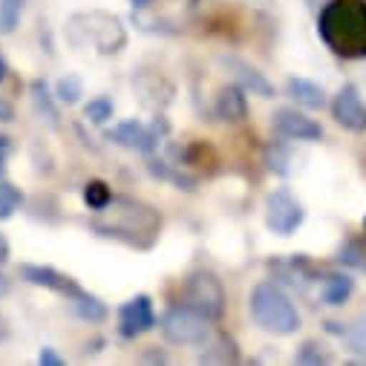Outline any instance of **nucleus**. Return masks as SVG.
<instances>
[{
  "label": "nucleus",
  "mask_w": 366,
  "mask_h": 366,
  "mask_svg": "<svg viewBox=\"0 0 366 366\" xmlns=\"http://www.w3.org/2000/svg\"><path fill=\"white\" fill-rule=\"evenodd\" d=\"M317 15V32L335 55L366 58V0H332Z\"/></svg>",
  "instance_id": "nucleus-1"
},
{
  "label": "nucleus",
  "mask_w": 366,
  "mask_h": 366,
  "mask_svg": "<svg viewBox=\"0 0 366 366\" xmlns=\"http://www.w3.org/2000/svg\"><path fill=\"white\" fill-rule=\"evenodd\" d=\"M248 312H251L254 323L268 335L286 337L300 329V312H297L295 300L277 283H259L251 292Z\"/></svg>",
  "instance_id": "nucleus-2"
},
{
  "label": "nucleus",
  "mask_w": 366,
  "mask_h": 366,
  "mask_svg": "<svg viewBox=\"0 0 366 366\" xmlns=\"http://www.w3.org/2000/svg\"><path fill=\"white\" fill-rule=\"evenodd\" d=\"M66 41L78 49L93 46L104 55L119 52L127 44V32L116 15L107 12H78L66 24Z\"/></svg>",
  "instance_id": "nucleus-3"
},
{
  "label": "nucleus",
  "mask_w": 366,
  "mask_h": 366,
  "mask_svg": "<svg viewBox=\"0 0 366 366\" xmlns=\"http://www.w3.org/2000/svg\"><path fill=\"white\" fill-rule=\"evenodd\" d=\"M104 214H110L113 219L110 222L96 219V228L104 237H124L127 242H136V245H142V239H139L142 234L153 242V237L159 234V225H162L159 214L150 205H142V202H133V199H116L113 197V202L104 208Z\"/></svg>",
  "instance_id": "nucleus-4"
},
{
  "label": "nucleus",
  "mask_w": 366,
  "mask_h": 366,
  "mask_svg": "<svg viewBox=\"0 0 366 366\" xmlns=\"http://www.w3.org/2000/svg\"><path fill=\"white\" fill-rule=\"evenodd\" d=\"M182 303L191 306L194 312H199L208 320H219L225 315V286L214 271L199 268L185 280L182 289Z\"/></svg>",
  "instance_id": "nucleus-5"
},
{
  "label": "nucleus",
  "mask_w": 366,
  "mask_h": 366,
  "mask_svg": "<svg viewBox=\"0 0 366 366\" xmlns=\"http://www.w3.org/2000/svg\"><path fill=\"white\" fill-rule=\"evenodd\" d=\"M211 320L202 317L199 312H194L191 306H173L164 317H162V335L167 343H176V346H199L211 337Z\"/></svg>",
  "instance_id": "nucleus-6"
},
{
  "label": "nucleus",
  "mask_w": 366,
  "mask_h": 366,
  "mask_svg": "<svg viewBox=\"0 0 366 366\" xmlns=\"http://www.w3.org/2000/svg\"><path fill=\"white\" fill-rule=\"evenodd\" d=\"M303 219H306V211L289 188H277L274 194H268V199H265V225L274 234L292 237L303 225Z\"/></svg>",
  "instance_id": "nucleus-7"
},
{
  "label": "nucleus",
  "mask_w": 366,
  "mask_h": 366,
  "mask_svg": "<svg viewBox=\"0 0 366 366\" xmlns=\"http://www.w3.org/2000/svg\"><path fill=\"white\" fill-rule=\"evenodd\" d=\"M332 116L335 122L349 130V133H366V102L360 99L357 86L346 84L337 89V96L332 102Z\"/></svg>",
  "instance_id": "nucleus-8"
},
{
  "label": "nucleus",
  "mask_w": 366,
  "mask_h": 366,
  "mask_svg": "<svg viewBox=\"0 0 366 366\" xmlns=\"http://www.w3.org/2000/svg\"><path fill=\"white\" fill-rule=\"evenodd\" d=\"M271 124H274V130H277L283 139H292V142H317L323 136V127L315 119H309L306 113L295 110V107L274 110Z\"/></svg>",
  "instance_id": "nucleus-9"
},
{
  "label": "nucleus",
  "mask_w": 366,
  "mask_h": 366,
  "mask_svg": "<svg viewBox=\"0 0 366 366\" xmlns=\"http://www.w3.org/2000/svg\"><path fill=\"white\" fill-rule=\"evenodd\" d=\"M153 326H156V312H153V300L147 295H136L119 309V332H122V337L133 340V337L150 332Z\"/></svg>",
  "instance_id": "nucleus-10"
},
{
  "label": "nucleus",
  "mask_w": 366,
  "mask_h": 366,
  "mask_svg": "<svg viewBox=\"0 0 366 366\" xmlns=\"http://www.w3.org/2000/svg\"><path fill=\"white\" fill-rule=\"evenodd\" d=\"M21 277L26 283L38 286V289H49V292L64 295V297H75L81 292V286L72 277H66L64 271H58L52 265H32V262H26V265H21Z\"/></svg>",
  "instance_id": "nucleus-11"
},
{
  "label": "nucleus",
  "mask_w": 366,
  "mask_h": 366,
  "mask_svg": "<svg viewBox=\"0 0 366 366\" xmlns=\"http://www.w3.org/2000/svg\"><path fill=\"white\" fill-rule=\"evenodd\" d=\"M107 139L127 147V150H139V153H150L156 147V130L144 127L142 122H122L113 130H107Z\"/></svg>",
  "instance_id": "nucleus-12"
},
{
  "label": "nucleus",
  "mask_w": 366,
  "mask_h": 366,
  "mask_svg": "<svg viewBox=\"0 0 366 366\" xmlns=\"http://www.w3.org/2000/svg\"><path fill=\"white\" fill-rule=\"evenodd\" d=\"M217 116L222 122H242L248 116V93L239 84H228L217 96Z\"/></svg>",
  "instance_id": "nucleus-13"
},
{
  "label": "nucleus",
  "mask_w": 366,
  "mask_h": 366,
  "mask_svg": "<svg viewBox=\"0 0 366 366\" xmlns=\"http://www.w3.org/2000/svg\"><path fill=\"white\" fill-rule=\"evenodd\" d=\"M286 93H289V99H295L306 110H323L326 107L323 86L315 84V81H309V78H289L286 81Z\"/></svg>",
  "instance_id": "nucleus-14"
},
{
  "label": "nucleus",
  "mask_w": 366,
  "mask_h": 366,
  "mask_svg": "<svg viewBox=\"0 0 366 366\" xmlns=\"http://www.w3.org/2000/svg\"><path fill=\"white\" fill-rule=\"evenodd\" d=\"M355 292V280L349 277V274H326V277L320 280V297L326 306H343Z\"/></svg>",
  "instance_id": "nucleus-15"
},
{
  "label": "nucleus",
  "mask_w": 366,
  "mask_h": 366,
  "mask_svg": "<svg viewBox=\"0 0 366 366\" xmlns=\"http://www.w3.org/2000/svg\"><path fill=\"white\" fill-rule=\"evenodd\" d=\"M228 64H231V69H234V75H237V81H239V86L245 89V93L262 96V99H271L274 96V86L265 81V75L259 69L248 66L245 61H228Z\"/></svg>",
  "instance_id": "nucleus-16"
},
{
  "label": "nucleus",
  "mask_w": 366,
  "mask_h": 366,
  "mask_svg": "<svg viewBox=\"0 0 366 366\" xmlns=\"http://www.w3.org/2000/svg\"><path fill=\"white\" fill-rule=\"evenodd\" d=\"M69 303H72V312H75L81 320H86V323H102V320H107V315H110V309L104 306V300H99L96 295H86L84 289H81L75 297H69Z\"/></svg>",
  "instance_id": "nucleus-17"
},
{
  "label": "nucleus",
  "mask_w": 366,
  "mask_h": 366,
  "mask_svg": "<svg viewBox=\"0 0 366 366\" xmlns=\"http://www.w3.org/2000/svg\"><path fill=\"white\" fill-rule=\"evenodd\" d=\"M205 352L199 355L202 363H237L239 360V352H237V343L228 337V335H217L214 340L208 337L205 340Z\"/></svg>",
  "instance_id": "nucleus-18"
},
{
  "label": "nucleus",
  "mask_w": 366,
  "mask_h": 366,
  "mask_svg": "<svg viewBox=\"0 0 366 366\" xmlns=\"http://www.w3.org/2000/svg\"><path fill=\"white\" fill-rule=\"evenodd\" d=\"M340 337H343V343H346V349H349L352 355H357V357L366 360V315L355 317V320L340 332Z\"/></svg>",
  "instance_id": "nucleus-19"
},
{
  "label": "nucleus",
  "mask_w": 366,
  "mask_h": 366,
  "mask_svg": "<svg viewBox=\"0 0 366 366\" xmlns=\"http://www.w3.org/2000/svg\"><path fill=\"white\" fill-rule=\"evenodd\" d=\"M84 202L93 208L96 214L104 211V208L113 202V191H110V185H107V182H102V179H89L86 185H84Z\"/></svg>",
  "instance_id": "nucleus-20"
},
{
  "label": "nucleus",
  "mask_w": 366,
  "mask_h": 366,
  "mask_svg": "<svg viewBox=\"0 0 366 366\" xmlns=\"http://www.w3.org/2000/svg\"><path fill=\"white\" fill-rule=\"evenodd\" d=\"M21 202H24L21 188H15L12 182H6V179H0V222L9 219L21 208Z\"/></svg>",
  "instance_id": "nucleus-21"
},
{
  "label": "nucleus",
  "mask_w": 366,
  "mask_h": 366,
  "mask_svg": "<svg viewBox=\"0 0 366 366\" xmlns=\"http://www.w3.org/2000/svg\"><path fill=\"white\" fill-rule=\"evenodd\" d=\"M26 0H0V29L4 32H15L21 24Z\"/></svg>",
  "instance_id": "nucleus-22"
},
{
  "label": "nucleus",
  "mask_w": 366,
  "mask_h": 366,
  "mask_svg": "<svg viewBox=\"0 0 366 366\" xmlns=\"http://www.w3.org/2000/svg\"><path fill=\"white\" fill-rule=\"evenodd\" d=\"M329 360H332V357H329L326 346L317 343V340H306V343L297 349V355H295V363H306V366H320V363H329Z\"/></svg>",
  "instance_id": "nucleus-23"
},
{
  "label": "nucleus",
  "mask_w": 366,
  "mask_h": 366,
  "mask_svg": "<svg viewBox=\"0 0 366 366\" xmlns=\"http://www.w3.org/2000/svg\"><path fill=\"white\" fill-rule=\"evenodd\" d=\"M84 116L93 122V124H107L113 119V102L107 96H99V99H89V104L84 107Z\"/></svg>",
  "instance_id": "nucleus-24"
},
{
  "label": "nucleus",
  "mask_w": 366,
  "mask_h": 366,
  "mask_svg": "<svg viewBox=\"0 0 366 366\" xmlns=\"http://www.w3.org/2000/svg\"><path fill=\"white\" fill-rule=\"evenodd\" d=\"M337 259L349 268H357V271H366V245L363 242H346L337 254Z\"/></svg>",
  "instance_id": "nucleus-25"
},
{
  "label": "nucleus",
  "mask_w": 366,
  "mask_h": 366,
  "mask_svg": "<svg viewBox=\"0 0 366 366\" xmlns=\"http://www.w3.org/2000/svg\"><path fill=\"white\" fill-rule=\"evenodd\" d=\"M55 96H58V102H64V104H75V102L84 96V86H81V81H78L75 75H66V78L58 81Z\"/></svg>",
  "instance_id": "nucleus-26"
},
{
  "label": "nucleus",
  "mask_w": 366,
  "mask_h": 366,
  "mask_svg": "<svg viewBox=\"0 0 366 366\" xmlns=\"http://www.w3.org/2000/svg\"><path fill=\"white\" fill-rule=\"evenodd\" d=\"M32 93H35L38 113H46V119H49V122H55V119H58V110H55V107H52V102H49L46 84H44V81H35V84H32Z\"/></svg>",
  "instance_id": "nucleus-27"
},
{
  "label": "nucleus",
  "mask_w": 366,
  "mask_h": 366,
  "mask_svg": "<svg viewBox=\"0 0 366 366\" xmlns=\"http://www.w3.org/2000/svg\"><path fill=\"white\" fill-rule=\"evenodd\" d=\"M38 363H41V366H64V357H61L52 346H44L41 355H38Z\"/></svg>",
  "instance_id": "nucleus-28"
},
{
  "label": "nucleus",
  "mask_w": 366,
  "mask_h": 366,
  "mask_svg": "<svg viewBox=\"0 0 366 366\" xmlns=\"http://www.w3.org/2000/svg\"><path fill=\"white\" fill-rule=\"evenodd\" d=\"M9 122H15V107H12V102L0 96V124H9Z\"/></svg>",
  "instance_id": "nucleus-29"
},
{
  "label": "nucleus",
  "mask_w": 366,
  "mask_h": 366,
  "mask_svg": "<svg viewBox=\"0 0 366 366\" xmlns=\"http://www.w3.org/2000/svg\"><path fill=\"white\" fill-rule=\"evenodd\" d=\"M9 150H12V139L9 136H0V170H4V162H6Z\"/></svg>",
  "instance_id": "nucleus-30"
},
{
  "label": "nucleus",
  "mask_w": 366,
  "mask_h": 366,
  "mask_svg": "<svg viewBox=\"0 0 366 366\" xmlns=\"http://www.w3.org/2000/svg\"><path fill=\"white\" fill-rule=\"evenodd\" d=\"M306 4H309V9H315V12H320L326 4H332V0H306Z\"/></svg>",
  "instance_id": "nucleus-31"
},
{
  "label": "nucleus",
  "mask_w": 366,
  "mask_h": 366,
  "mask_svg": "<svg viewBox=\"0 0 366 366\" xmlns=\"http://www.w3.org/2000/svg\"><path fill=\"white\" fill-rule=\"evenodd\" d=\"M6 72H9V66H6V58H4V52H0V81L6 78Z\"/></svg>",
  "instance_id": "nucleus-32"
},
{
  "label": "nucleus",
  "mask_w": 366,
  "mask_h": 366,
  "mask_svg": "<svg viewBox=\"0 0 366 366\" xmlns=\"http://www.w3.org/2000/svg\"><path fill=\"white\" fill-rule=\"evenodd\" d=\"M153 0H133V6H139V9H144V6H150Z\"/></svg>",
  "instance_id": "nucleus-33"
}]
</instances>
